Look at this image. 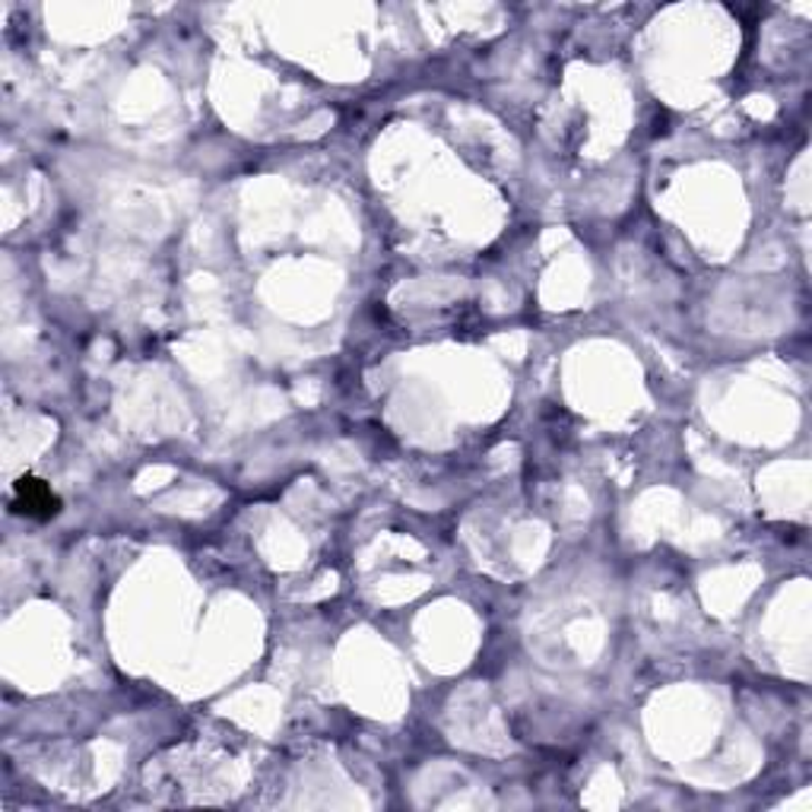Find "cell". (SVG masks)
<instances>
[{
    "label": "cell",
    "mask_w": 812,
    "mask_h": 812,
    "mask_svg": "<svg viewBox=\"0 0 812 812\" xmlns=\"http://www.w3.org/2000/svg\"><path fill=\"white\" fill-rule=\"evenodd\" d=\"M13 508L29 518H54L61 511V499L51 492V485L36 477H20L13 485Z\"/></svg>",
    "instance_id": "cell-1"
}]
</instances>
